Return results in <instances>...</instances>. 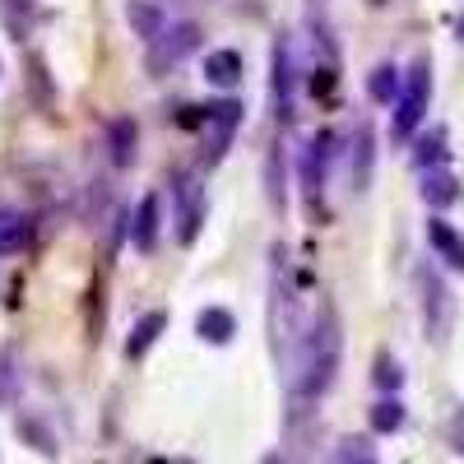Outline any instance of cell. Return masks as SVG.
<instances>
[{
  "label": "cell",
  "mask_w": 464,
  "mask_h": 464,
  "mask_svg": "<svg viewBox=\"0 0 464 464\" xmlns=\"http://www.w3.org/2000/svg\"><path fill=\"white\" fill-rule=\"evenodd\" d=\"M205 80L214 89H237L242 84V56L237 52H209L205 56Z\"/></svg>",
  "instance_id": "obj_9"
},
{
  "label": "cell",
  "mask_w": 464,
  "mask_h": 464,
  "mask_svg": "<svg viewBox=\"0 0 464 464\" xmlns=\"http://www.w3.org/2000/svg\"><path fill=\"white\" fill-rule=\"evenodd\" d=\"M367 93H372L376 102H395V98H400V70H395V65H376L372 80H367Z\"/></svg>",
  "instance_id": "obj_16"
},
{
  "label": "cell",
  "mask_w": 464,
  "mask_h": 464,
  "mask_svg": "<svg viewBox=\"0 0 464 464\" xmlns=\"http://www.w3.org/2000/svg\"><path fill=\"white\" fill-rule=\"evenodd\" d=\"M422 312H428L432 339H446V330H450V293L432 269H422Z\"/></svg>",
  "instance_id": "obj_4"
},
{
  "label": "cell",
  "mask_w": 464,
  "mask_h": 464,
  "mask_svg": "<svg viewBox=\"0 0 464 464\" xmlns=\"http://www.w3.org/2000/svg\"><path fill=\"white\" fill-rule=\"evenodd\" d=\"M177 200H181V214H177V237L181 242H196V227H200V200H196V186H190L186 177L177 181Z\"/></svg>",
  "instance_id": "obj_12"
},
{
  "label": "cell",
  "mask_w": 464,
  "mask_h": 464,
  "mask_svg": "<svg viewBox=\"0 0 464 464\" xmlns=\"http://www.w3.org/2000/svg\"><path fill=\"white\" fill-rule=\"evenodd\" d=\"M107 144H111V163H116V168H130V163H135L140 130H135L130 116H116V121L107 126Z\"/></svg>",
  "instance_id": "obj_8"
},
{
  "label": "cell",
  "mask_w": 464,
  "mask_h": 464,
  "mask_svg": "<svg viewBox=\"0 0 464 464\" xmlns=\"http://www.w3.org/2000/svg\"><path fill=\"white\" fill-rule=\"evenodd\" d=\"M330 144H334V135H316L312 144H306V153H302V186H306V196H312V205H316L321 186H325V163H330Z\"/></svg>",
  "instance_id": "obj_6"
},
{
  "label": "cell",
  "mask_w": 464,
  "mask_h": 464,
  "mask_svg": "<svg viewBox=\"0 0 464 464\" xmlns=\"http://www.w3.org/2000/svg\"><path fill=\"white\" fill-rule=\"evenodd\" d=\"M242 126V107L237 102H218V107H205V163H218L223 153H227V144H232V130Z\"/></svg>",
  "instance_id": "obj_2"
},
{
  "label": "cell",
  "mask_w": 464,
  "mask_h": 464,
  "mask_svg": "<svg viewBox=\"0 0 464 464\" xmlns=\"http://www.w3.org/2000/svg\"><path fill=\"white\" fill-rule=\"evenodd\" d=\"M168 325V316H159V312H153V316H144L140 325H135V339H130V353H144V348L153 343V334H159Z\"/></svg>",
  "instance_id": "obj_20"
},
{
  "label": "cell",
  "mask_w": 464,
  "mask_h": 464,
  "mask_svg": "<svg viewBox=\"0 0 464 464\" xmlns=\"http://www.w3.org/2000/svg\"><path fill=\"white\" fill-rule=\"evenodd\" d=\"M459 450H464V441H459Z\"/></svg>",
  "instance_id": "obj_24"
},
{
  "label": "cell",
  "mask_w": 464,
  "mask_h": 464,
  "mask_svg": "<svg viewBox=\"0 0 464 464\" xmlns=\"http://www.w3.org/2000/svg\"><path fill=\"white\" fill-rule=\"evenodd\" d=\"M376 381H381V385H400V372H395V362H385V358H381V372H376Z\"/></svg>",
  "instance_id": "obj_22"
},
{
  "label": "cell",
  "mask_w": 464,
  "mask_h": 464,
  "mask_svg": "<svg viewBox=\"0 0 464 464\" xmlns=\"http://www.w3.org/2000/svg\"><path fill=\"white\" fill-rule=\"evenodd\" d=\"M153 237H159V196H144L135 209V246L153 251Z\"/></svg>",
  "instance_id": "obj_13"
},
{
  "label": "cell",
  "mask_w": 464,
  "mask_h": 464,
  "mask_svg": "<svg viewBox=\"0 0 464 464\" xmlns=\"http://www.w3.org/2000/svg\"><path fill=\"white\" fill-rule=\"evenodd\" d=\"M367 177H372V130L358 126V172H353V186L367 190Z\"/></svg>",
  "instance_id": "obj_19"
},
{
  "label": "cell",
  "mask_w": 464,
  "mask_h": 464,
  "mask_svg": "<svg viewBox=\"0 0 464 464\" xmlns=\"http://www.w3.org/2000/svg\"><path fill=\"white\" fill-rule=\"evenodd\" d=\"M28 242V218L14 209H0V256H14Z\"/></svg>",
  "instance_id": "obj_15"
},
{
  "label": "cell",
  "mask_w": 464,
  "mask_h": 464,
  "mask_svg": "<svg viewBox=\"0 0 464 464\" xmlns=\"http://www.w3.org/2000/svg\"><path fill=\"white\" fill-rule=\"evenodd\" d=\"M428 98H432V65H428V56H418L413 70H409V89H404L400 102H395V135H400V140L418 130L422 111H428Z\"/></svg>",
  "instance_id": "obj_1"
},
{
  "label": "cell",
  "mask_w": 464,
  "mask_h": 464,
  "mask_svg": "<svg viewBox=\"0 0 464 464\" xmlns=\"http://www.w3.org/2000/svg\"><path fill=\"white\" fill-rule=\"evenodd\" d=\"M196 47H200V28H196V24H181V28L163 33L159 43H153V52H149V74H163V70H172L181 56H190Z\"/></svg>",
  "instance_id": "obj_3"
},
{
  "label": "cell",
  "mask_w": 464,
  "mask_h": 464,
  "mask_svg": "<svg viewBox=\"0 0 464 464\" xmlns=\"http://www.w3.org/2000/svg\"><path fill=\"white\" fill-rule=\"evenodd\" d=\"M422 200L437 205V209L455 205V200H459V181H455L446 168H428V181H422Z\"/></svg>",
  "instance_id": "obj_10"
},
{
  "label": "cell",
  "mask_w": 464,
  "mask_h": 464,
  "mask_svg": "<svg viewBox=\"0 0 464 464\" xmlns=\"http://www.w3.org/2000/svg\"><path fill=\"white\" fill-rule=\"evenodd\" d=\"M428 242H432L455 269H464V237H459L446 218H432V223H428Z\"/></svg>",
  "instance_id": "obj_11"
},
{
  "label": "cell",
  "mask_w": 464,
  "mask_h": 464,
  "mask_svg": "<svg viewBox=\"0 0 464 464\" xmlns=\"http://www.w3.org/2000/svg\"><path fill=\"white\" fill-rule=\"evenodd\" d=\"M269 93H275V116H293V47L288 37H279L275 43V84H269Z\"/></svg>",
  "instance_id": "obj_5"
},
{
  "label": "cell",
  "mask_w": 464,
  "mask_h": 464,
  "mask_svg": "<svg viewBox=\"0 0 464 464\" xmlns=\"http://www.w3.org/2000/svg\"><path fill=\"white\" fill-rule=\"evenodd\" d=\"M200 334H205V339H214V343L232 339V316H227V312H218V306H209V312H200Z\"/></svg>",
  "instance_id": "obj_18"
},
{
  "label": "cell",
  "mask_w": 464,
  "mask_h": 464,
  "mask_svg": "<svg viewBox=\"0 0 464 464\" xmlns=\"http://www.w3.org/2000/svg\"><path fill=\"white\" fill-rule=\"evenodd\" d=\"M400 422H404L400 404H381V409H376V428H400Z\"/></svg>",
  "instance_id": "obj_21"
},
{
  "label": "cell",
  "mask_w": 464,
  "mask_h": 464,
  "mask_svg": "<svg viewBox=\"0 0 464 464\" xmlns=\"http://www.w3.org/2000/svg\"><path fill=\"white\" fill-rule=\"evenodd\" d=\"M126 19H130L135 37H144V43H159V37L168 33V14L153 5V0H130V5H126Z\"/></svg>",
  "instance_id": "obj_7"
},
{
  "label": "cell",
  "mask_w": 464,
  "mask_h": 464,
  "mask_svg": "<svg viewBox=\"0 0 464 464\" xmlns=\"http://www.w3.org/2000/svg\"><path fill=\"white\" fill-rule=\"evenodd\" d=\"M413 159H418V168H441V163H446V135H441V130L422 135V140H418V153H413Z\"/></svg>",
  "instance_id": "obj_17"
},
{
  "label": "cell",
  "mask_w": 464,
  "mask_h": 464,
  "mask_svg": "<svg viewBox=\"0 0 464 464\" xmlns=\"http://www.w3.org/2000/svg\"><path fill=\"white\" fill-rule=\"evenodd\" d=\"M455 33H459V43H464V14H459V19H455Z\"/></svg>",
  "instance_id": "obj_23"
},
{
  "label": "cell",
  "mask_w": 464,
  "mask_h": 464,
  "mask_svg": "<svg viewBox=\"0 0 464 464\" xmlns=\"http://www.w3.org/2000/svg\"><path fill=\"white\" fill-rule=\"evenodd\" d=\"M0 19H5L10 37L19 43V37H28V33H33V19H37V10H33V0H0Z\"/></svg>",
  "instance_id": "obj_14"
}]
</instances>
